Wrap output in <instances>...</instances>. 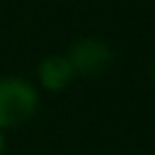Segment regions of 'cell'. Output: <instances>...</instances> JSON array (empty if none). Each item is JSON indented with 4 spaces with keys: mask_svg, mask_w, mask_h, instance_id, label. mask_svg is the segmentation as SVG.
<instances>
[{
    "mask_svg": "<svg viewBox=\"0 0 155 155\" xmlns=\"http://www.w3.org/2000/svg\"><path fill=\"white\" fill-rule=\"evenodd\" d=\"M39 109V90L24 78H0V131L29 121Z\"/></svg>",
    "mask_w": 155,
    "mask_h": 155,
    "instance_id": "1",
    "label": "cell"
},
{
    "mask_svg": "<svg viewBox=\"0 0 155 155\" xmlns=\"http://www.w3.org/2000/svg\"><path fill=\"white\" fill-rule=\"evenodd\" d=\"M75 75H99L114 61V51L102 39H80L70 46L65 56Z\"/></svg>",
    "mask_w": 155,
    "mask_h": 155,
    "instance_id": "2",
    "label": "cell"
},
{
    "mask_svg": "<svg viewBox=\"0 0 155 155\" xmlns=\"http://www.w3.org/2000/svg\"><path fill=\"white\" fill-rule=\"evenodd\" d=\"M36 73H39L41 87L48 90V92H63L73 82V78H75L73 65H70V61L65 56H48V58H44L39 63Z\"/></svg>",
    "mask_w": 155,
    "mask_h": 155,
    "instance_id": "3",
    "label": "cell"
},
{
    "mask_svg": "<svg viewBox=\"0 0 155 155\" xmlns=\"http://www.w3.org/2000/svg\"><path fill=\"white\" fill-rule=\"evenodd\" d=\"M2 153H5V133L0 131V155H2Z\"/></svg>",
    "mask_w": 155,
    "mask_h": 155,
    "instance_id": "4",
    "label": "cell"
},
{
    "mask_svg": "<svg viewBox=\"0 0 155 155\" xmlns=\"http://www.w3.org/2000/svg\"><path fill=\"white\" fill-rule=\"evenodd\" d=\"M153 82H155V63H153Z\"/></svg>",
    "mask_w": 155,
    "mask_h": 155,
    "instance_id": "5",
    "label": "cell"
}]
</instances>
